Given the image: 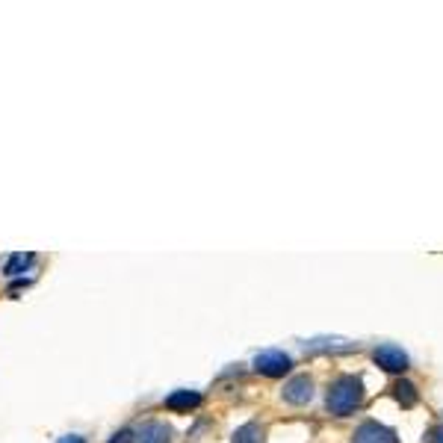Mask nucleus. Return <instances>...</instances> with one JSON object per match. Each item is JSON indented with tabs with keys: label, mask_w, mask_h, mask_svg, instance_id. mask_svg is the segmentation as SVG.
Masks as SVG:
<instances>
[{
	"label": "nucleus",
	"mask_w": 443,
	"mask_h": 443,
	"mask_svg": "<svg viewBox=\"0 0 443 443\" xmlns=\"http://www.w3.org/2000/svg\"><path fill=\"white\" fill-rule=\"evenodd\" d=\"M109 443H133V432H130V428H121V432L113 435V440H109Z\"/></svg>",
	"instance_id": "9b49d317"
},
{
	"label": "nucleus",
	"mask_w": 443,
	"mask_h": 443,
	"mask_svg": "<svg viewBox=\"0 0 443 443\" xmlns=\"http://www.w3.org/2000/svg\"><path fill=\"white\" fill-rule=\"evenodd\" d=\"M284 399L290 405H307L313 399V381L307 375H295L284 384Z\"/></svg>",
	"instance_id": "20e7f679"
},
{
	"label": "nucleus",
	"mask_w": 443,
	"mask_h": 443,
	"mask_svg": "<svg viewBox=\"0 0 443 443\" xmlns=\"http://www.w3.org/2000/svg\"><path fill=\"white\" fill-rule=\"evenodd\" d=\"M133 443H171V426L166 423H145L133 432Z\"/></svg>",
	"instance_id": "423d86ee"
},
{
	"label": "nucleus",
	"mask_w": 443,
	"mask_h": 443,
	"mask_svg": "<svg viewBox=\"0 0 443 443\" xmlns=\"http://www.w3.org/2000/svg\"><path fill=\"white\" fill-rule=\"evenodd\" d=\"M364 399V384H361V378H355V375H340L331 381V387H328V411L334 414V417H349L355 408L361 405Z\"/></svg>",
	"instance_id": "f257e3e1"
},
{
	"label": "nucleus",
	"mask_w": 443,
	"mask_h": 443,
	"mask_svg": "<svg viewBox=\"0 0 443 443\" xmlns=\"http://www.w3.org/2000/svg\"><path fill=\"white\" fill-rule=\"evenodd\" d=\"M231 443H263V428L257 423H245L233 432V440Z\"/></svg>",
	"instance_id": "6e6552de"
},
{
	"label": "nucleus",
	"mask_w": 443,
	"mask_h": 443,
	"mask_svg": "<svg viewBox=\"0 0 443 443\" xmlns=\"http://www.w3.org/2000/svg\"><path fill=\"white\" fill-rule=\"evenodd\" d=\"M373 358L381 369H387V373H405V369H408V355L399 346H378Z\"/></svg>",
	"instance_id": "7ed1b4c3"
},
{
	"label": "nucleus",
	"mask_w": 443,
	"mask_h": 443,
	"mask_svg": "<svg viewBox=\"0 0 443 443\" xmlns=\"http://www.w3.org/2000/svg\"><path fill=\"white\" fill-rule=\"evenodd\" d=\"M396 396H399V402L405 405V408H411V405L417 402V387L411 384V381H399V384H396Z\"/></svg>",
	"instance_id": "9d476101"
},
{
	"label": "nucleus",
	"mask_w": 443,
	"mask_h": 443,
	"mask_svg": "<svg viewBox=\"0 0 443 443\" xmlns=\"http://www.w3.org/2000/svg\"><path fill=\"white\" fill-rule=\"evenodd\" d=\"M352 443H399L396 440V435L390 432V428H384V426H378V423H364V426H358V432H355V440Z\"/></svg>",
	"instance_id": "39448f33"
},
{
	"label": "nucleus",
	"mask_w": 443,
	"mask_h": 443,
	"mask_svg": "<svg viewBox=\"0 0 443 443\" xmlns=\"http://www.w3.org/2000/svg\"><path fill=\"white\" fill-rule=\"evenodd\" d=\"M163 405L169 411H192L201 405V393L199 390H175L163 399Z\"/></svg>",
	"instance_id": "0eeeda50"
},
{
	"label": "nucleus",
	"mask_w": 443,
	"mask_h": 443,
	"mask_svg": "<svg viewBox=\"0 0 443 443\" xmlns=\"http://www.w3.org/2000/svg\"><path fill=\"white\" fill-rule=\"evenodd\" d=\"M254 369L261 375H266V378H281V375H287L290 369H293V358L290 355H284V352H261L254 358Z\"/></svg>",
	"instance_id": "f03ea898"
},
{
	"label": "nucleus",
	"mask_w": 443,
	"mask_h": 443,
	"mask_svg": "<svg viewBox=\"0 0 443 443\" xmlns=\"http://www.w3.org/2000/svg\"><path fill=\"white\" fill-rule=\"evenodd\" d=\"M56 443H86V437L83 435H65V437H59Z\"/></svg>",
	"instance_id": "ddd939ff"
},
{
	"label": "nucleus",
	"mask_w": 443,
	"mask_h": 443,
	"mask_svg": "<svg viewBox=\"0 0 443 443\" xmlns=\"http://www.w3.org/2000/svg\"><path fill=\"white\" fill-rule=\"evenodd\" d=\"M428 443H443V426H437V428L428 432Z\"/></svg>",
	"instance_id": "f8f14e48"
},
{
	"label": "nucleus",
	"mask_w": 443,
	"mask_h": 443,
	"mask_svg": "<svg viewBox=\"0 0 443 443\" xmlns=\"http://www.w3.org/2000/svg\"><path fill=\"white\" fill-rule=\"evenodd\" d=\"M30 263H33V254H12L3 272H6V275H21V272H24V269H27Z\"/></svg>",
	"instance_id": "1a4fd4ad"
}]
</instances>
